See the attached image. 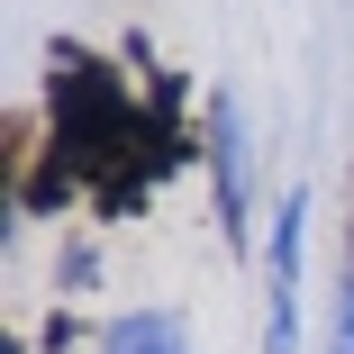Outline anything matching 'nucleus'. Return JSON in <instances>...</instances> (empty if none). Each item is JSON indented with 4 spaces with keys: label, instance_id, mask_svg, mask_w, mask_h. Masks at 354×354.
<instances>
[{
    "label": "nucleus",
    "instance_id": "3",
    "mask_svg": "<svg viewBox=\"0 0 354 354\" xmlns=\"http://www.w3.org/2000/svg\"><path fill=\"white\" fill-rule=\"evenodd\" d=\"M209 173H218V236L245 245V109H236V91L209 100Z\"/></svg>",
    "mask_w": 354,
    "mask_h": 354
},
{
    "label": "nucleus",
    "instance_id": "4",
    "mask_svg": "<svg viewBox=\"0 0 354 354\" xmlns=\"http://www.w3.org/2000/svg\"><path fill=\"white\" fill-rule=\"evenodd\" d=\"M100 354H191V327L173 309H127L100 327Z\"/></svg>",
    "mask_w": 354,
    "mask_h": 354
},
{
    "label": "nucleus",
    "instance_id": "2",
    "mask_svg": "<svg viewBox=\"0 0 354 354\" xmlns=\"http://www.w3.org/2000/svg\"><path fill=\"white\" fill-rule=\"evenodd\" d=\"M300 245H309V191H281L263 245V354H300Z\"/></svg>",
    "mask_w": 354,
    "mask_h": 354
},
{
    "label": "nucleus",
    "instance_id": "5",
    "mask_svg": "<svg viewBox=\"0 0 354 354\" xmlns=\"http://www.w3.org/2000/svg\"><path fill=\"white\" fill-rule=\"evenodd\" d=\"M327 354H354V218H345V291H336V345Z\"/></svg>",
    "mask_w": 354,
    "mask_h": 354
},
{
    "label": "nucleus",
    "instance_id": "1",
    "mask_svg": "<svg viewBox=\"0 0 354 354\" xmlns=\"http://www.w3.org/2000/svg\"><path fill=\"white\" fill-rule=\"evenodd\" d=\"M200 146L209 136L191 127L182 73H146V91H136L100 46L55 37L46 46V127L19 164V209L55 218V209L91 200L100 218H136Z\"/></svg>",
    "mask_w": 354,
    "mask_h": 354
}]
</instances>
